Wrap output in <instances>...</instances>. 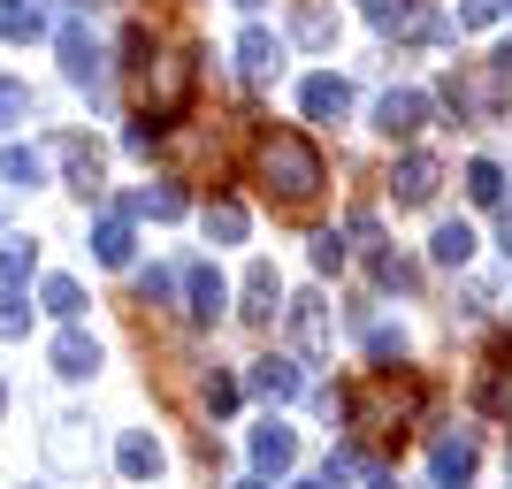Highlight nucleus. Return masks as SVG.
<instances>
[{"label": "nucleus", "mask_w": 512, "mask_h": 489, "mask_svg": "<svg viewBox=\"0 0 512 489\" xmlns=\"http://www.w3.org/2000/svg\"><path fill=\"white\" fill-rule=\"evenodd\" d=\"M46 459L62 474H85L92 467V436H85V421H54L46 428Z\"/></svg>", "instance_id": "nucleus-12"}, {"label": "nucleus", "mask_w": 512, "mask_h": 489, "mask_svg": "<svg viewBox=\"0 0 512 489\" xmlns=\"http://www.w3.org/2000/svg\"><path fill=\"white\" fill-rule=\"evenodd\" d=\"M46 306H54L62 321H77V314H85V291H77L69 276H54V283H46Z\"/></svg>", "instance_id": "nucleus-30"}, {"label": "nucleus", "mask_w": 512, "mask_h": 489, "mask_svg": "<svg viewBox=\"0 0 512 489\" xmlns=\"http://www.w3.org/2000/svg\"><path fill=\"white\" fill-rule=\"evenodd\" d=\"M428 123V92H383V100H375V130H383V138H413V130Z\"/></svg>", "instance_id": "nucleus-7"}, {"label": "nucleus", "mask_w": 512, "mask_h": 489, "mask_svg": "<svg viewBox=\"0 0 512 489\" xmlns=\"http://www.w3.org/2000/svg\"><path fill=\"white\" fill-rule=\"evenodd\" d=\"M367 489H398V482H383V474H375V482H367Z\"/></svg>", "instance_id": "nucleus-39"}, {"label": "nucleus", "mask_w": 512, "mask_h": 489, "mask_svg": "<svg viewBox=\"0 0 512 489\" xmlns=\"http://www.w3.org/2000/svg\"><path fill=\"white\" fill-rule=\"evenodd\" d=\"M92 367H100V337H85V329H62V337H54V375L85 383Z\"/></svg>", "instance_id": "nucleus-14"}, {"label": "nucleus", "mask_w": 512, "mask_h": 489, "mask_svg": "<svg viewBox=\"0 0 512 489\" xmlns=\"http://www.w3.org/2000/svg\"><path fill=\"white\" fill-rule=\"evenodd\" d=\"M299 107L314 115V123H344V115H352V85L321 69V77H306V85H299Z\"/></svg>", "instance_id": "nucleus-8"}, {"label": "nucleus", "mask_w": 512, "mask_h": 489, "mask_svg": "<svg viewBox=\"0 0 512 489\" xmlns=\"http://www.w3.org/2000/svg\"><path fill=\"white\" fill-rule=\"evenodd\" d=\"M207 405H214V413H230V405H237V383H230V375H207Z\"/></svg>", "instance_id": "nucleus-36"}, {"label": "nucleus", "mask_w": 512, "mask_h": 489, "mask_svg": "<svg viewBox=\"0 0 512 489\" xmlns=\"http://www.w3.org/2000/svg\"><path fill=\"white\" fill-rule=\"evenodd\" d=\"M237 489H268V482H237Z\"/></svg>", "instance_id": "nucleus-40"}, {"label": "nucleus", "mask_w": 512, "mask_h": 489, "mask_svg": "<svg viewBox=\"0 0 512 489\" xmlns=\"http://www.w3.org/2000/svg\"><path fill=\"white\" fill-rule=\"evenodd\" d=\"M497 16H505V0H459V31H482Z\"/></svg>", "instance_id": "nucleus-32"}, {"label": "nucleus", "mask_w": 512, "mask_h": 489, "mask_svg": "<svg viewBox=\"0 0 512 489\" xmlns=\"http://www.w3.org/2000/svg\"><path fill=\"white\" fill-rule=\"evenodd\" d=\"M176 291H184V314H192V321H222V298H230V291H222V276H214L207 260H192Z\"/></svg>", "instance_id": "nucleus-9"}, {"label": "nucleus", "mask_w": 512, "mask_h": 489, "mask_svg": "<svg viewBox=\"0 0 512 489\" xmlns=\"http://www.w3.org/2000/svg\"><path fill=\"white\" fill-rule=\"evenodd\" d=\"M321 474H329V482H352V474H360V451H329V467H321Z\"/></svg>", "instance_id": "nucleus-37"}, {"label": "nucleus", "mask_w": 512, "mask_h": 489, "mask_svg": "<svg viewBox=\"0 0 512 489\" xmlns=\"http://www.w3.org/2000/svg\"><path fill=\"white\" fill-rule=\"evenodd\" d=\"M436 184H444V169H436L428 153H406V161L390 169V199H398V207H428V199H436Z\"/></svg>", "instance_id": "nucleus-6"}, {"label": "nucleus", "mask_w": 512, "mask_h": 489, "mask_svg": "<svg viewBox=\"0 0 512 489\" xmlns=\"http://www.w3.org/2000/svg\"><path fill=\"white\" fill-rule=\"evenodd\" d=\"M92 253H100V268H130L138 237H130V222H123V214H107L100 230H92Z\"/></svg>", "instance_id": "nucleus-19"}, {"label": "nucleus", "mask_w": 512, "mask_h": 489, "mask_svg": "<svg viewBox=\"0 0 512 489\" xmlns=\"http://www.w3.org/2000/svg\"><path fill=\"white\" fill-rule=\"evenodd\" d=\"M253 467L260 474H291V467H299V436H291L283 421H260L253 428Z\"/></svg>", "instance_id": "nucleus-10"}, {"label": "nucleus", "mask_w": 512, "mask_h": 489, "mask_svg": "<svg viewBox=\"0 0 512 489\" xmlns=\"http://www.w3.org/2000/svg\"><path fill=\"white\" fill-rule=\"evenodd\" d=\"M115 459H123V474H130V482H153V474H161V444H153L146 428H130Z\"/></svg>", "instance_id": "nucleus-22"}, {"label": "nucleus", "mask_w": 512, "mask_h": 489, "mask_svg": "<svg viewBox=\"0 0 512 489\" xmlns=\"http://www.w3.org/2000/svg\"><path fill=\"white\" fill-rule=\"evenodd\" d=\"M62 69H69V85H85V92L107 85V54L92 46L85 23H62Z\"/></svg>", "instance_id": "nucleus-5"}, {"label": "nucleus", "mask_w": 512, "mask_h": 489, "mask_svg": "<svg viewBox=\"0 0 512 489\" xmlns=\"http://www.w3.org/2000/svg\"><path fill=\"white\" fill-rule=\"evenodd\" d=\"M0 176H8L16 192H39V184H46V161H39L31 146H16V138H8V146H0Z\"/></svg>", "instance_id": "nucleus-20"}, {"label": "nucleus", "mask_w": 512, "mask_h": 489, "mask_svg": "<svg viewBox=\"0 0 512 489\" xmlns=\"http://www.w3.org/2000/svg\"><path fill=\"white\" fill-rule=\"evenodd\" d=\"M138 298H153V306H169V298H176V276H169V268H146V276H138Z\"/></svg>", "instance_id": "nucleus-33"}, {"label": "nucleus", "mask_w": 512, "mask_h": 489, "mask_svg": "<svg viewBox=\"0 0 512 489\" xmlns=\"http://www.w3.org/2000/svg\"><path fill=\"white\" fill-rule=\"evenodd\" d=\"M291 489H321V482H291Z\"/></svg>", "instance_id": "nucleus-41"}, {"label": "nucleus", "mask_w": 512, "mask_h": 489, "mask_svg": "<svg viewBox=\"0 0 512 489\" xmlns=\"http://www.w3.org/2000/svg\"><path fill=\"white\" fill-rule=\"evenodd\" d=\"M16 123H31V92L16 77H0V130H16Z\"/></svg>", "instance_id": "nucleus-29"}, {"label": "nucleus", "mask_w": 512, "mask_h": 489, "mask_svg": "<svg viewBox=\"0 0 512 489\" xmlns=\"http://www.w3.org/2000/svg\"><path fill=\"white\" fill-rule=\"evenodd\" d=\"M467 199L474 207H505V169L497 161H467Z\"/></svg>", "instance_id": "nucleus-26"}, {"label": "nucleus", "mask_w": 512, "mask_h": 489, "mask_svg": "<svg viewBox=\"0 0 512 489\" xmlns=\"http://www.w3.org/2000/svg\"><path fill=\"white\" fill-rule=\"evenodd\" d=\"M276 298H283L276 260H253V268H245V321H276Z\"/></svg>", "instance_id": "nucleus-16"}, {"label": "nucleus", "mask_w": 512, "mask_h": 489, "mask_svg": "<svg viewBox=\"0 0 512 489\" xmlns=\"http://www.w3.org/2000/svg\"><path fill=\"white\" fill-rule=\"evenodd\" d=\"M314 268H321V276H329V268H344V237H337V230L314 237Z\"/></svg>", "instance_id": "nucleus-34"}, {"label": "nucleus", "mask_w": 512, "mask_h": 489, "mask_svg": "<svg viewBox=\"0 0 512 489\" xmlns=\"http://www.w3.org/2000/svg\"><path fill=\"white\" fill-rule=\"evenodd\" d=\"M367 352H375V360H406V329H375Z\"/></svg>", "instance_id": "nucleus-35"}, {"label": "nucleus", "mask_w": 512, "mask_h": 489, "mask_svg": "<svg viewBox=\"0 0 512 489\" xmlns=\"http://www.w3.org/2000/svg\"><path fill=\"white\" fill-rule=\"evenodd\" d=\"M62 161H69V192H100V146L92 138H62Z\"/></svg>", "instance_id": "nucleus-18"}, {"label": "nucleus", "mask_w": 512, "mask_h": 489, "mask_svg": "<svg viewBox=\"0 0 512 489\" xmlns=\"http://www.w3.org/2000/svg\"><path fill=\"white\" fill-rule=\"evenodd\" d=\"M421 405H428L421 383H398L390 367H375L360 390H344V421L367 436H398V421H421Z\"/></svg>", "instance_id": "nucleus-2"}, {"label": "nucleus", "mask_w": 512, "mask_h": 489, "mask_svg": "<svg viewBox=\"0 0 512 489\" xmlns=\"http://www.w3.org/2000/svg\"><path fill=\"white\" fill-rule=\"evenodd\" d=\"M505 8H512V0H505Z\"/></svg>", "instance_id": "nucleus-42"}, {"label": "nucleus", "mask_w": 512, "mask_h": 489, "mask_svg": "<svg viewBox=\"0 0 512 489\" xmlns=\"http://www.w3.org/2000/svg\"><path fill=\"white\" fill-rule=\"evenodd\" d=\"M497 253H505V260H512V214H505V230H497Z\"/></svg>", "instance_id": "nucleus-38"}, {"label": "nucleus", "mask_w": 512, "mask_h": 489, "mask_svg": "<svg viewBox=\"0 0 512 489\" xmlns=\"http://www.w3.org/2000/svg\"><path fill=\"white\" fill-rule=\"evenodd\" d=\"M260 184L276 199H291V207H306V199L329 184L314 138H306V130H268V138H260Z\"/></svg>", "instance_id": "nucleus-1"}, {"label": "nucleus", "mask_w": 512, "mask_h": 489, "mask_svg": "<svg viewBox=\"0 0 512 489\" xmlns=\"http://www.w3.org/2000/svg\"><path fill=\"white\" fill-rule=\"evenodd\" d=\"M245 230H253V222H245V207H230V199H222V207H207V237H214V245H245Z\"/></svg>", "instance_id": "nucleus-27"}, {"label": "nucleus", "mask_w": 512, "mask_h": 489, "mask_svg": "<svg viewBox=\"0 0 512 489\" xmlns=\"http://www.w3.org/2000/svg\"><path fill=\"white\" fill-rule=\"evenodd\" d=\"M283 314H291V344H299V360H329V344H337V329H329V298L299 291Z\"/></svg>", "instance_id": "nucleus-4"}, {"label": "nucleus", "mask_w": 512, "mask_h": 489, "mask_svg": "<svg viewBox=\"0 0 512 489\" xmlns=\"http://www.w3.org/2000/svg\"><path fill=\"white\" fill-rule=\"evenodd\" d=\"M474 459H482V444H474V436H444V444H436V474H444V482H467Z\"/></svg>", "instance_id": "nucleus-23"}, {"label": "nucleus", "mask_w": 512, "mask_h": 489, "mask_svg": "<svg viewBox=\"0 0 512 489\" xmlns=\"http://www.w3.org/2000/svg\"><path fill=\"white\" fill-rule=\"evenodd\" d=\"M451 107L459 115H474V123H497V107H505V77H497L490 62H474V69H451Z\"/></svg>", "instance_id": "nucleus-3"}, {"label": "nucleus", "mask_w": 512, "mask_h": 489, "mask_svg": "<svg viewBox=\"0 0 512 489\" xmlns=\"http://www.w3.org/2000/svg\"><path fill=\"white\" fill-rule=\"evenodd\" d=\"M184 92H192V54H169L161 62V92H153V115H176Z\"/></svg>", "instance_id": "nucleus-21"}, {"label": "nucleus", "mask_w": 512, "mask_h": 489, "mask_svg": "<svg viewBox=\"0 0 512 489\" xmlns=\"http://www.w3.org/2000/svg\"><path fill=\"white\" fill-rule=\"evenodd\" d=\"M130 214H153V222H176V214H184V192H176V184H153V192H138V199H130Z\"/></svg>", "instance_id": "nucleus-28"}, {"label": "nucleus", "mask_w": 512, "mask_h": 489, "mask_svg": "<svg viewBox=\"0 0 512 489\" xmlns=\"http://www.w3.org/2000/svg\"><path fill=\"white\" fill-rule=\"evenodd\" d=\"M46 31V16H39V0H0V39H39Z\"/></svg>", "instance_id": "nucleus-24"}, {"label": "nucleus", "mask_w": 512, "mask_h": 489, "mask_svg": "<svg viewBox=\"0 0 512 489\" xmlns=\"http://www.w3.org/2000/svg\"><path fill=\"white\" fill-rule=\"evenodd\" d=\"M276 62H283V46L268 39L260 23H245V31H237V77H245V85H260V77H268Z\"/></svg>", "instance_id": "nucleus-13"}, {"label": "nucleus", "mask_w": 512, "mask_h": 489, "mask_svg": "<svg viewBox=\"0 0 512 489\" xmlns=\"http://www.w3.org/2000/svg\"><path fill=\"white\" fill-rule=\"evenodd\" d=\"M428 253H436V268H467V260H474V230H467V222H444Z\"/></svg>", "instance_id": "nucleus-25"}, {"label": "nucleus", "mask_w": 512, "mask_h": 489, "mask_svg": "<svg viewBox=\"0 0 512 489\" xmlns=\"http://www.w3.org/2000/svg\"><path fill=\"white\" fill-rule=\"evenodd\" d=\"M375 276H383L390 291H413V283H421V268H413V260H398V253H375Z\"/></svg>", "instance_id": "nucleus-31"}, {"label": "nucleus", "mask_w": 512, "mask_h": 489, "mask_svg": "<svg viewBox=\"0 0 512 489\" xmlns=\"http://www.w3.org/2000/svg\"><path fill=\"white\" fill-rule=\"evenodd\" d=\"M299 383H306V375H299L291 360H260L245 390H253V398H268V405H291V398H299Z\"/></svg>", "instance_id": "nucleus-17"}, {"label": "nucleus", "mask_w": 512, "mask_h": 489, "mask_svg": "<svg viewBox=\"0 0 512 489\" xmlns=\"http://www.w3.org/2000/svg\"><path fill=\"white\" fill-rule=\"evenodd\" d=\"M482 405L512 421V337L490 344V367H482Z\"/></svg>", "instance_id": "nucleus-15"}, {"label": "nucleus", "mask_w": 512, "mask_h": 489, "mask_svg": "<svg viewBox=\"0 0 512 489\" xmlns=\"http://www.w3.org/2000/svg\"><path fill=\"white\" fill-rule=\"evenodd\" d=\"M291 39L329 54V46H337V8H329V0H299V8H291Z\"/></svg>", "instance_id": "nucleus-11"}]
</instances>
